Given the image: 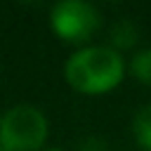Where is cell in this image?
Listing matches in <instances>:
<instances>
[{"label": "cell", "instance_id": "obj_1", "mask_svg": "<svg viewBox=\"0 0 151 151\" xmlns=\"http://www.w3.org/2000/svg\"><path fill=\"white\" fill-rule=\"evenodd\" d=\"M125 76L120 52L109 45H85L76 50L64 64L66 83L80 94H106Z\"/></svg>", "mask_w": 151, "mask_h": 151}, {"label": "cell", "instance_id": "obj_8", "mask_svg": "<svg viewBox=\"0 0 151 151\" xmlns=\"http://www.w3.org/2000/svg\"><path fill=\"white\" fill-rule=\"evenodd\" d=\"M42 151H64V149H57V146H52V149H42Z\"/></svg>", "mask_w": 151, "mask_h": 151}, {"label": "cell", "instance_id": "obj_5", "mask_svg": "<svg viewBox=\"0 0 151 151\" xmlns=\"http://www.w3.org/2000/svg\"><path fill=\"white\" fill-rule=\"evenodd\" d=\"M132 134L139 149L151 151V104L142 106L132 118Z\"/></svg>", "mask_w": 151, "mask_h": 151}, {"label": "cell", "instance_id": "obj_6", "mask_svg": "<svg viewBox=\"0 0 151 151\" xmlns=\"http://www.w3.org/2000/svg\"><path fill=\"white\" fill-rule=\"evenodd\" d=\"M130 73H132L139 83L151 85V47L139 50V52L132 57V61H130Z\"/></svg>", "mask_w": 151, "mask_h": 151}, {"label": "cell", "instance_id": "obj_3", "mask_svg": "<svg viewBox=\"0 0 151 151\" xmlns=\"http://www.w3.org/2000/svg\"><path fill=\"white\" fill-rule=\"evenodd\" d=\"M50 26L57 38L71 45H85L101 26V14L92 2L61 0L50 12Z\"/></svg>", "mask_w": 151, "mask_h": 151}, {"label": "cell", "instance_id": "obj_7", "mask_svg": "<svg viewBox=\"0 0 151 151\" xmlns=\"http://www.w3.org/2000/svg\"><path fill=\"white\" fill-rule=\"evenodd\" d=\"M80 151H106V144L101 139H97V137H90V139H85L80 144Z\"/></svg>", "mask_w": 151, "mask_h": 151}, {"label": "cell", "instance_id": "obj_2", "mask_svg": "<svg viewBox=\"0 0 151 151\" xmlns=\"http://www.w3.org/2000/svg\"><path fill=\"white\" fill-rule=\"evenodd\" d=\"M47 134L50 123L33 104H17L0 116V151H42Z\"/></svg>", "mask_w": 151, "mask_h": 151}, {"label": "cell", "instance_id": "obj_4", "mask_svg": "<svg viewBox=\"0 0 151 151\" xmlns=\"http://www.w3.org/2000/svg\"><path fill=\"white\" fill-rule=\"evenodd\" d=\"M111 45L109 47H113L116 52H120V50H130L137 40H139V31H137V26L130 21V19H120V21H116L113 26H111Z\"/></svg>", "mask_w": 151, "mask_h": 151}]
</instances>
